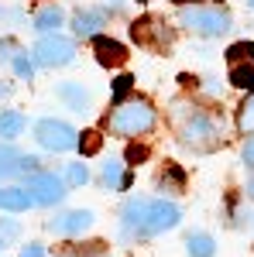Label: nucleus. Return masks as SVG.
<instances>
[{
  "mask_svg": "<svg viewBox=\"0 0 254 257\" xmlns=\"http://www.w3.org/2000/svg\"><path fill=\"white\" fill-rule=\"evenodd\" d=\"M182 209L168 199H127L120 206V237L124 240H144L158 237L165 230H176Z\"/></svg>",
  "mask_w": 254,
  "mask_h": 257,
  "instance_id": "obj_1",
  "label": "nucleus"
},
{
  "mask_svg": "<svg viewBox=\"0 0 254 257\" xmlns=\"http://www.w3.org/2000/svg\"><path fill=\"white\" fill-rule=\"evenodd\" d=\"M176 131H179V144L189 148V151H216L223 144V120L213 117L210 110L203 106H182L176 103Z\"/></svg>",
  "mask_w": 254,
  "mask_h": 257,
  "instance_id": "obj_2",
  "label": "nucleus"
},
{
  "mask_svg": "<svg viewBox=\"0 0 254 257\" xmlns=\"http://www.w3.org/2000/svg\"><path fill=\"white\" fill-rule=\"evenodd\" d=\"M158 123V110L148 103L144 96H131V99H120L117 106L110 110L107 117V131L114 138H144L151 134Z\"/></svg>",
  "mask_w": 254,
  "mask_h": 257,
  "instance_id": "obj_3",
  "label": "nucleus"
},
{
  "mask_svg": "<svg viewBox=\"0 0 254 257\" xmlns=\"http://www.w3.org/2000/svg\"><path fill=\"white\" fill-rule=\"evenodd\" d=\"M179 24L186 31L199 35V38H220V35H227L234 28V18L223 7H182L179 11Z\"/></svg>",
  "mask_w": 254,
  "mask_h": 257,
  "instance_id": "obj_4",
  "label": "nucleus"
},
{
  "mask_svg": "<svg viewBox=\"0 0 254 257\" xmlns=\"http://www.w3.org/2000/svg\"><path fill=\"white\" fill-rule=\"evenodd\" d=\"M35 138L45 151H55V155H65V151H76L79 148V131L65 120L55 117H45L35 123Z\"/></svg>",
  "mask_w": 254,
  "mask_h": 257,
  "instance_id": "obj_5",
  "label": "nucleus"
},
{
  "mask_svg": "<svg viewBox=\"0 0 254 257\" xmlns=\"http://www.w3.org/2000/svg\"><path fill=\"white\" fill-rule=\"evenodd\" d=\"M72 59H76V45L65 35L38 38V45L31 48V62L41 69H62V65H72Z\"/></svg>",
  "mask_w": 254,
  "mask_h": 257,
  "instance_id": "obj_6",
  "label": "nucleus"
},
{
  "mask_svg": "<svg viewBox=\"0 0 254 257\" xmlns=\"http://www.w3.org/2000/svg\"><path fill=\"white\" fill-rule=\"evenodd\" d=\"M227 65H230V86L254 93V41H237L227 48Z\"/></svg>",
  "mask_w": 254,
  "mask_h": 257,
  "instance_id": "obj_7",
  "label": "nucleus"
},
{
  "mask_svg": "<svg viewBox=\"0 0 254 257\" xmlns=\"http://www.w3.org/2000/svg\"><path fill=\"white\" fill-rule=\"evenodd\" d=\"M28 196L35 206H55L65 199V182H62L55 172H35V175H28Z\"/></svg>",
  "mask_w": 254,
  "mask_h": 257,
  "instance_id": "obj_8",
  "label": "nucleus"
},
{
  "mask_svg": "<svg viewBox=\"0 0 254 257\" xmlns=\"http://www.w3.org/2000/svg\"><path fill=\"white\" fill-rule=\"evenodd\" d=\"M38 172V158L24 155L14 144H0V182H11L21 175H35Z\"/></svg>",
  "mask_w": 254,
  "mask_h": 257,
  "instance_id": "obj_9",
  "label": "nucleus"
},
{
  "mask_svg": "<svg viewBox=\"0 0 254 257\" xmlns=\"http://www.w3.org/2000/svg\"><path fill=\"white\" fill-rule=\"evenodd\" d=\"M55 237H82L90 226H93V213L90 209H65L59 216H52L45 223Z\"/></svg>",
  "mask_w": 254,
  "mask_h": 257,
  "instance_id": "obj_10",
  "label": "nucleus"
},
{
  "mask_svg": "<svg viewBox=\"0 0 254 257\" xmlns=\"http://www.w3.org/2000/svg\"><path fill=\"white\" fill-rule=\"evenodd\" d=\"M131 35H134L137 45H148V48H168V45H172V31H168V24L158 21V18L137 21L134 28H131Z\"/></svg>",
  "mask_w": 254,
  "mask_h": 257,
  "instance_id": "obj_11",
  "label": "nucleus"
},
{
  "mask_svg": "<svg viewBox=\"0 0 254 257\" xmlns=\"http://www.w3.org/2000/svg\"><path fill=\"white\" fill-rule=\"evenodd\" d=\"M55 96H59L72 113H90V110H93V93H90L82 82H72V79L59 82V86H55Z\"/></svg>",
  "mask_w": 254,
  "mask_h": 257,
  "instance_id": "obj_12",
  "label": "nucleus"
},
{
  "mask_svg": "<svg viewBox=\"0 0 254 257\" xmlns=\"http://www.w3.org/2000/svg\"><path fill=\"white\" fill-rule=\"evenodd\" d=\"M93 48H97V62L107 65V69H120V65L127 62V48H124L120 41H114V38L97 35V38H93Z\"/></svg>",
  "mask_w": 254,
  "mask_h": 257,
  "instance_id": "obj_13",
  "label": "nucleus"
},
{
  "mask_svg": "<svg viewBox=\"0 0 254 257\" xmlns=\"http://www.w3.org/2000/svg\"><path fill=\"white\" fill-rule=\"evenodd\" d=\"M100 28H107V11H97V7L76 11V18H72V31H76L79 38H97Z\"/></svg>",
  "mask_w": 254,
  "mask_h": 257,
  "instance_id": "obj_14",
  "label": "nucleus"
},
{
  "mask_svg": "<svg viewBox=\"0 0 254 257\" xmlns=\"http://www.w3.org/2000/svg\"><path fill=\"white\" fill-rule=\"evenodd\" d=\"M100 185L110 189V192H124L131 185V175H127V165L120 158H107L103 161V172H100Z\"/></svg>",
  "mask_w": 254,
  "mask_h": 257,
  "instance_id": "obj_15",
  "label": "nucleus"
},
{
  "mask_svg": "<svg viewBox=\"0 0 254 257\" xmlns=\"http://www.w3.org/2000/svg\"><path fill=\"white\" fill-rule=\"evenodd\" d=\"M35 31H38L41 38H48V35H59V28L65 24V11H62L59 4H48V7H41L38 14H35Z\"/></svg>",
  "mask_w": 254,
  "mask_h": 257,
  "instance_id": "obj_16",
  "label": "nucleus"
},
{
  "mask_svg": "<svg viewBox=\"0 0 254 257\" xmlns=\"http://www.w3.org/2000/svg\"><path fill=\"white\" fill-rule=\"evenodd\" d=\"M35 202L28 196V189L24 185H0V209L4 213H24V209H31Z\"/></svg>",
  "mask_w": 254,
  "mask_h": 257,
  "instance_id": "obj_17",
  "label": "nucleus"
},
{
  "mask_svg": "<svg viewBox=\"0 0 254 257\" xmlns=\"http://www.w3.org/2000/svg\"><path fill=\"white\" fill-rule=\"evenodd\" d=\"M24 127H28V117L21 110H0V138L7 141V144L14 138H21Z\"/></svg>",
  "mask_w": 254,
  "mask_h": 257,
  "instance_id": "obj_18",
  "label": "nucleus"
},
{
  "mask_svg": "<svg viewBox=\"0 0 254 257\" xmlns=\"http://www.w3.org/2000/svg\"><path fill=\"white\" fill-rule=\"evenodd\" d=\"M186 254L189 257H213L216 254V240L210 233H203V230H196L186 237Z\"/></svg>",
  "mask_w": 254,
  "mask_h": 257,
  "instance_id": "obj_19",
  "label": "nucleus"
},
{
  "mask_svg": "<svg viewBox=\"0 0 254 257\" xmlns=\"http://www.w3.org/2000/svg\"><path fill=\"white\" fill-rule=\"evenodd\" d=\"M237 127H240V134H251L254 138V93H247L244 103L237 106Z\"/></svg>",
  "mask_w": 254,
  "mask_h": 257,
  "instance_id": "obj_20",
  "label": "nucleus"
},
{
  "mask_svg": "<svg viewBox=\"0 0 254 257\" xmlns=\"http://www.w3.org/2000/svg\"><path fill=\"white\" fill-rule=\"evenodd\" d=\"M182 182L186 178H182V172H179L176 165H165V172L158 175V189L161 192H182Z\"/></svg>",
  "mask_w": 254,
  "mask_h": 257,
  "instance_id": "obj_21",
  "label": "nucleus"
},
{
  "mask_svg": "<svg viewBox=\"0 0 254 257\" xmlns=\"http://www.w3.org/2000/svg\"><path fill=\"white\" fill-rule=\"evenodd\" d=\"M62 182L79 189V185H86V182H90V168H86L82 161H72V165H65V178H62Z\"/></svg>",
  "mask_w": 254,
  "mask_h": 257,
  "instance_id": "obj_22",
  "label": "nucleus"
},
{
  "mask_svg": "<svg viewBox=\"0 0 254 257\" xmlns=\"http://www.w3.org/2000/svg\"><path fill=\"white\" fill-rule=\"evenodd\" d=\"M11 65H14V72H18V79L31 82V76H35V62H31V55H28L24 48H21L18 55H14V62H11Z\"/></svg>",
  "mask_w": 254,
  "mask_h": 257,
  "instance_id": "obj_23",
  "label": "nucleus"
},
{
  "mask_svg": "<svg viewBox=\"0 0 254 257\" xmlns=\"http://www.w3.org/2000/svg\"><path fill=\"white\" fill-rule=\"evenodd\" d=\"M18 52H21V45L14 38H0V65H11Z\"/></svg>",
  "mask_w": 254,
  "mask_h": 257,
  "instance_id": "obj_24",
  "label": "nucleus"
},
{
  "mask_svg": "<svg viewBox=\"0 0 254 257\" xmlns=\"http://www.w3.org/2000/svg\"><path fill=\"white\" fill-rule=\"evenodd\" d=\"M24 21V11L18 7H0V24H21Z\"/></svg>",
  "mask_w": 254,
  "mask_h": 257,
  "instance_id": "obj_25",
  "label": "nucleus"
},
{
  "mask_svg": "<svg viewBox=\"0 0 254 257\" xmlns=\"http://www.w3.org/2000/svg\"><path fill=\"white\" fill-rule=\"evenodd\" d=\"M21 233V226L14 219H0V240H14Z\"/></svg>",
  "mask_w": 254,
  "mask_h": 257,
  "instance_id": "obj_26",
  "label": "nucleus"
},
{
  "mask_svg": "<svg viewBox=\"0 0 254 257\" xmlns=\"http://www.w3.org/2000/svg\"><path fill=\"white\" fill-rule=\"evenodd\" d=\"M18 257H48V250H45V243H38V240H31L28 247H21Z\"/></svg>",
  "mask_w": 254,
  "mask_h": 257,
  "instance_id": "obj_27",
  "label": "nucleus"
},
{
  "mask_svg": "<svg viewBox=\"0 0 254 257\" xmlns=\"http://www.w3.org/2000/svg\"><path fill=\"white\" fill-rule=\"evenodd\" d=\"M82 138H86V141H79L82 151H86V155H97L100 151V134H82Z\"/></svg>",
  "mask_w": 254,
  "mask_h": 257,
  "instance_id": "obj_28",
  "label": "nucleus"
},
{
  "mask_svg": "<svg viewBox=\"0 0 254 257\" xmlns=\"http://www.w3.org/2000/svg\"><path fill=\"white\" fill-rule=\"evenodd\" d=\"M240 158H244V165H247V168H254V138L244 141V148H240Z\"/></svg>",
  "mask_w": 254,
  "mask_h": 257,
  "instance_id": "obj_29",
  "label": "nucleus"
},
{
  "mask_svg": "<svg viewBox=\"0 0 254 257\" xmlns=\"http://www.w3.org/2000/svg\"><path fill=\"white\" fill-rule=\"evenodd\" d=\"M127 86H131V79H127V76H120V79H117V103H120V96L127 93Z\"/></svg>",
  "mask_w": 254,
  "mask_h": 257,
  "instance_id": "obj_30",
  "label": "nucleus"
},
{
  "mask_svg": "<svg viewBox=\"0 0 254 257\" xmlns=\"http://www.w3.org/2000/svg\"><path fill=\"white\" fill-rule=\"evenodd\" d=\"M247 196L254 199V178H251V182H247Z\"/></svg>",
  "mask_w": 254,
  "mask_h": 257,
  "instance_id": "obj_31",
  "label": "nucleus"
},
{
  "mask_svg": "<svg viewBox=\"0 0 254 257\" xmlns=\"http://www.w3.org/2000/svg\"><path fill=\"white\" fill-rule=\"evenodd\" d=\"M247 7H251V11H254V0H247Z\"/></svg>",
  "mask_w": 254,
  "mask_h": 257,
  "instance_id": "obj_32",
  "label": "nucleus"
},
{
  "mask_svg": "<svg viewBox=\"0 0 254 257\" xmlns=\"http://www.w3.org/2000/svg\"><path fill=\"white\" fill-rule=\"evenodd\" d=\"M0 250H4V240H0Z\"/></svg>",
  "mask_w": 254,
  "mask_h": 257,
  "instance_id": "obj_33",
  "label": "nucleus"
},
{
  "mask_svg": "<svg viewBox=\"0 0 254 257\" xmlns=\"http://www.w3.org/2000/svg\"><path fill=\"white\" fill-rule=\"evenodd\" d=\"M176 4H186V0H176Z\"/></svg>",
  "mask_w": 254,
  "mask_h": 257,
  "instance_id": "obj_34",
  "label": "nucleus"
},
{
  "mask_svg": "<svg viewBox=\"0 0 254 257\" xmlns=\"http://www.w3.org/2000/svg\"><path fill=\"white\" fill-rule=\"evenodd\" d=\"M251 223H254V216H251Z\"/></svg>",
  "mask_w": 254,
  "mask_h": 257,
  "instance_id": "obj_35",
  "label": "nucleus"
}]
</instances>
